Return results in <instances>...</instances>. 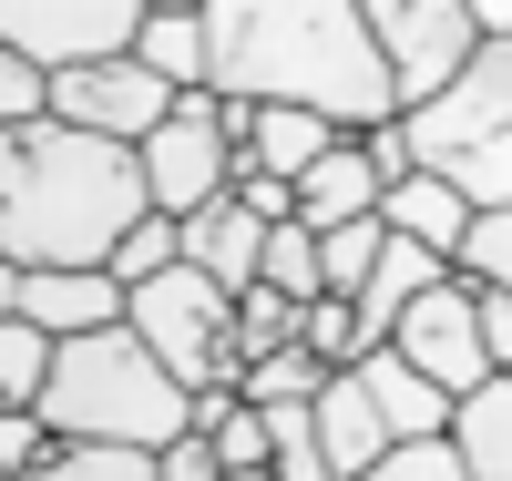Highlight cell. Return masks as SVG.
<instances>
[{"label": "cell", "instance_id": "cell-1", "mask_svg": "<svg viewBox=\"0 0 512 481\" xmlns=\"http://www.w3.org/2000/svg\"><path fill=\"white\" fill-rule=\"evenodd\" d=\"M205 21V93L256 113H318L328 134L390 123V72H379L359 0H216Z\"/></svg>", "mask_w": 512, "mask_h": 481}, {"label": "cell", "instance_id": "cell-25", "mask_svg": "<svg viewBox=\"0 0 512 481\" xmlns=\"http://www.w3.org/2000/svg\"><path fill=\"white\" fill-rule=\"evenodd\" d=\"M21 481H154V451H103V441H52Z\"/></svg>", "mask_w": 512, "mask_h": 481}, {"label": "cell", "instance_id": "cell-3", "mask_svg": "<svg viewBox=\"0 0 512 481\" xmlns=\"http://www.w3.org/2000/svg\"><path fill=\"white\" fill-rule=\"evenodd\" d=\"M31 420L52 441H103V451H164L185 430V389L164 379L154 359L123 328H93V338H62L52 369H41V400Z\"/></svg>", "mask_w": 512, "mask_h": 481}, {"label": "cell", "instance_id": "cell-21", "mask_svg": "<svg viewBox=\"0 0 512 481\" xmlns=\"http://www.w3.org/2000/svg\"><path fill=\"white\" fill-rule=\"evenodd\" d=\"M277 348H297V308L267 297V287H236L226 297V359L256 369V359H277Z\"/></svg>", "mask_w": 512, "mask_h": 481}, {"label": "cell", "instance_id": "cell-17", "mask_svg": "<svg viewBox=\"0 0 512 481\" xmlns=\"http://www.w3.org/2000/svg\"><path fill=\"white\" fill-rule=\"evenodd\" d=\"M359 379V400H369V420H379V441H441V420H451V400L431 379H410L390 348H369V359L349 369Z\"/></svg>", "mask_w": 512, "mask_h": 481}, {"label": "cell", "instance_id": "cell-32", "mask_svg": "<svg viewBox=\"0 0 512 481\" xmlns=\"http://www.w3.org/2000/svg\"><path fill=\"white\" fill-rule=\"evenodd\" d=\"M21 123H41V72L0 52V134H21Z\"/></svg>", "mask_w": 512, "mask_h": 481}, {"label": "cell", "instance_id": "cell-24", "mask_svg": "<svg viewBox=\"0 0 512 481\" xmlns=\"http://www.w3.org/2000/svg\"><path fill=\"white\" fill-rule=\"evenodd\" d=\"M256 287L287 297V308H308V297H318V236L308 226H267V246H256Z\"/></svg>", "mask_w": 512, "mask_h": 481}, {"label": "cell", "instance_id": "cell-26", "mask_svg": "<svg viewBox=\"0 0 512 481\" xmlns=\"http://www.w3.org/2000/svg\"><path fill=\"white\" fill-rule=\"evenodd\" d=\"M369 267H379V215H359V226H328V236H318V297H338V308H349Z\"/></svg>", "mask_w": 512, "mask_h": 481}, {"label": "cell", "instance_id": "cell-28", "mask_svg": "<svg viewBox=\"0 0 512 481\" xmlns=\"http://www.w3.org/2000/svg\"><path fill=\"white\" fill-rule=\"evenodd\" d=\"M205 451H216V481H267V420H256L246 400H226L216 430H195Z\"/></svg>", "mask_w": 512, "mask_h": 481}, {"label": "cell", "instance_id": "cell-13", "mask_svg": "<svg viewBox=\"0 0 512 481\" xmlns=\"http://www.w3.org/2000/svg\"><path fill=\"white\" fill-rule=\"evenodd\" d=\"M379 205V174L359 164V134H338L308 174L287 185V226H308V236H328V226H359V215Z\"/></svg>", "mask_w": 512, "mask_h": 481}, {"label": "cell", "instance_id": "cell-23", "mask_svg": "<svg viewBox=\"0 0 512 481\" xmlns=\"http://www.w3.org/2000/svg\"><path fill=\"white\" fill-rule=\"evenodd\" d=\"M318 359H308V348H277V359H256V369H236V400L246 410H308L318 400Z\"/></svg>", "mask_w": 512, "mask_h": 481}, {"label": "cell", "instance_id": "cell-7", "mask_svg": "<svg viewBox=\"0 0 512 481\" xmlns=\"http://www.w3.org/2000/svg\"><path fill=\"white\" fill-rule=\"evenodd\" d=\"M359 31H369L379 72H390V113L431 103L441 82L482 52L472 21H461V0H359Z\"/></svg>", "mask_w": 512, "mask_h": 481}, {"label": "cell", "instance_id": "cell-27", "mask_svg": "<svg viewBox=\"0 0 512 481\" xmlns=\"http://www.w3.org/2000/svg\"><path fill=\"white\" fill-rule=\"evenodd\" d=\"M164 267H175V226H164V215H134V226L113 236V256H103V277L134 297V287H154Z\"/></svg>", "mask_w": 512, "mask_h": 481}, {"label": "cell", "instance_id": "cell-14", "mask_svg": "<svg viewBox=\"0 0 512 481\" xmlns=\"http://www.w3.org/2000/svg\"><path fill=\"white\" fill-rule=\"evenodd\" d=\"M441 451L461 461V481H512V379L461 389L441 420Z\"/></svg>", "mask_w": 512, "mask_h": 481}, {"label": "cell", "instance_id": "cell-2", "mask_svg": "<svg viewBox=\"0 0 512 481\" xmlns=\"http://www.w3.org/2000/svg\"><path fill=\"white\" fill-rule=\"evenodd\" d=\"M134 215H144V185L123 144H93L52 113L0 134V267H21V277L103 267Z\"/></svg>", "mask_w": 512, "mask_h": 481}, {"label": "cell", "instance_id": "cell-5", "mask_svg": "<svg viewBox=\"0 0 512 481\" xmlns=\"http://www.w3.org/2000/svg\"><path fill=\"white\" fill-rule=\"evenodd\" d=\"M123 338H134L175 389H236V359H226V297L205 287L195 267H164L154 287L123 297Z\"/></svg>", "mask_w": 512, "mask_h": 481}, {"label": "cell", "instance_id": "cell-22", "mask_svg": "<svg viewBox=\"0 0 512 481\" xmlns=\"http://www.w3.org/2000/svg\"><path fill=\"white\" fill-rule=\"evenodd\" d=\"M441 277L451 287H512V215H472V226L451 236Z\"/></svg>", "mask_w": 512, "mask_h": 481}, {"label": "cell", "instance_id": "cell-31", "mask_svg": "<svg viewBox=\"0 0 512 481\" xmlns=\"http://www.w3.org/2000/svg\"><path fill=\"white\" fill-rule=\"evenodd\" d=\"M41 451H52V430H41L31 410H0V481H21Z\"/></svg>", "mask_w": 512, "mask_h": 481}, {"label": "cell", "instance_id": "cell-20", "mask_svg": "<svg viewBox=\"0 0 512 481\" xmlns=\"http://www.w3.org/2000/svg\"><path fill=\"white\" fill-rule=\"evenodd\" d=\"M134 72H154L164 93H205V21L195 11H144L134 21Z\"/></svg>", "mask_w": 512, "mask_h": 481}, {"label": "cell", "instance_id": "cell-19", "mask_svg": "<svg viewBox=\"0 0 512 481\" xmlns=\"http://www.w3.org/2000/svg\"><path fill=\"white\" fill-rule=\"evenodd\" d=\"M338 134L318 113H256L246 123V154H236V174H267V185H297V174H308L318 154H328Z\"/></svg>", "mask_w": 512, "mask_h": 481}, {"label": "cell", "instance_id": "cell-10", "mask_svg": "<svg viewBox=\"0 0 512 481\" xmlns=\"http://www.w3.org/2000/svg\"><path fill=\"white\" fill-rule=\"evenodd\" d=\"M41 113L72 123V134H93V144H123V154H134L154 123L175 113V93H164L154 72H134V52H123V62H93V72L41 82Z\"/></svg>", "mask_w": 512, "mask_h": 481}, {"label": "cell", "instance_id": "cell-18", "mask_svg": "<svg viewBox=\"0 0 512 481\" xmlns=\"http://www.w3.org/2000/svg\"><path fill=\"white\" fill-rule=\"evenodd\" d=\"M379 236H400V246H420V256H451V236L472 226V205H461L451 185H431V174H400V185H379Z\"/></svg>", "mask_w": 512, "mask_h": 481}, {"label": "cell", "instance_id": "cell-4", "mask_svg": "<svg viewBox=\"0 0 512 481\" xmlns=\"http://www.w3.org/2000/svg\"><path fill=\"white\" fill-rule=\"evenodd\" d=\"M400 154H410V174L451 185L472 215H512V41L502 52L482 41L431 103L400 113Z\"/></svg>", "mask_w": 512, "mask_h": 481}, {"label": "cell", "instance_id": "cell-8", "mask_svg": "<svg viewBox=\"0 0 512 481\" xmlns=\"http://www.w3.org/2000/svg\"><path fill=\"white\" fill-rule=\"evenodd\" d=\"M134 0H0V52L31 62L41 82L62 72H93V62H123L134 52Z\"/></svg>", "mask_w": 512, "mask_h": 481}, {"label": "cell", "instance_id": "cell-9", "mask_svg": "<svg viewBox=\"0 0 512 481\" xmlns=\"http://www.w3.org/2000/svg\"><path fill=\"white\" fill-rule=\"evenodd\" d=\"M379 348H390V359H400L410 379H431L441 400H461V389L502 379V369L482 359V328H472V287H451V277H441L431 297H410V308H400V328L379 338Z\"/></svg>", "mask_w": 512, "mask_h": 481}, {"label": "cell", "instance_id": "cell-29", "mask_svg": "<svg viewBox=\"0 0 512 481\" xmlns=\"http://www.w3.org/2000/svg\"><path fill=\"white\" fill-rule=\"evenodd\" d=\"M359 481H461V461H451L441 441H390V451H379Z\"/></svg>", "mask_w": 512, "mask_h": 481}, {"label": "cell", "instance_id": "cell-6", "mask_svg": "<svg viewBox=\"0 0 512 481\" xmlns=\"http://www.w3.org/2000/svg\"><path fill=\"white\" fill-rule=\"evenodd\" d=\"M134 185H144V215H164V226H185L195 205H216L236 185V144L216 123V93H175V113L134 144Z\"/></svg>", "mask_w": 512, "mask_h": 481}, {"label": "cell", "instance_id": "cell-16", "mask_svg": "<svg viewBox=\"0 0 512 481\" xmlns=\"http://www.w3.org/2000/svg\"><path fill=\"white\" fill-rule=\"evenodd\" d=\"M308 441H318V461H328V481H359L379 451V420H369V400H359V379L349 369H328L318 379V400H308Z\"/></svg>", "mask_w": 512, "mask_h": 481}, {"label": "cell", "instance_id": "cell-15", "mask_svg": "<svg viewBox=\"0 0 512 481\" xmlns=\"http://www.w3.org/2000/svg\"><path fill=\"white\" fill-rule=\"evenodd\" d=\"M431 287H441V256H420V246H400V236H379V267H369V277H359V297H349L359 359L400 328V308H410V297H431Z\"/></svg>", "mask_w": 512, "mask_h": 481}, {"label": "cell", "instance_id": "cell-11", "mask_svg": "<svg viewBox=\"0 0 512 481\" xmlns=\"http://www.w3.org/2000/svg\"><path fill=\"white\" fill-rule=\"evenodd\" d=\"M11 318L21 328H41V338H93V328H123V287L103 277V267H41V277H21V297H11Z\"/></svg>", "mask_w": 512, "mask_h": 481}, {"label": "cell", "instance_id": "cell-12", "mask_svg": "<svg viewBox=\"0 0 512 481\" xmlns=\"http://www.w3.org/2000/svg\"><path fill=\"white\" fill-rule=\"evenodd\" d=\"M256 246H267V226L216 195V205H195L185 226H175V267H195L216 297H236V287H256Z\"/></svg>", "mask_w": 512, "mask_h": 481}, {"label": "cell", "instance_id": "cell-30", "mask_svg": "<svg viewBox=\"0 0 512 481\" xmlns=\"http://www.w3.org/2000/svg\"><path fill=\"white\" fill-rule=\"evenodd\" d=\"M472 328H482V359L512 379V287H472Z\"/></svg>", "mask_w": 512, "mask_h": 481}, {"label": "cell", "instance_id": "cell-33", "mask_svg": "<svg viewBox=\"0 0 512 481\" xmlns=\"http://www.w3.org/2000/svg\"><path fill=\"white\" fill-rule=\"evenodd\" d=\"M154 481H216V451H205L195 430H175V441L154 451Z\"/></svg>", "mask_w": 512, "mask_h": 481}]
</instances>
